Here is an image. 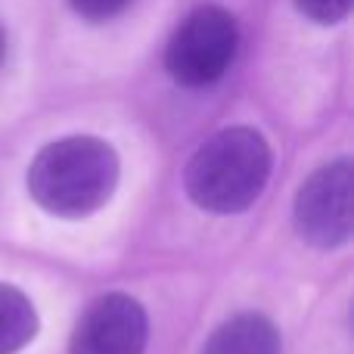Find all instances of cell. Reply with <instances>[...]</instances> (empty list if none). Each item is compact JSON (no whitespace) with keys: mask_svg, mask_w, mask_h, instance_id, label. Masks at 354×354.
<instances>
[{"mask_svg":"<svg viewBox=\"0 0 354 354\" xmlns=\"http://www.w3.org/2000/svg\"><path fill=\"white\" fill-rule=\"evenodd\" d=\"M122 162L112 143L91 134L53 140L31 159L28 193L47 214L81 221L112 199Z\"/></svg>","mask_w":354,"mask_h":354,"instance_id":"6da1fadb","label":"cell"},{"mask_svg":"<svg viewBox=\"0 0 354 354\" xmlns=\"http://www.w3.org/2000/svg\"><path fill=\"white\" fill-rule=\"evenodd\" d=\"M274 171V149L261 131L236 124L212 134L183 171L187 196L212 214H239L264 193Z\"/></svg>","mask_w":354,"mask_h":354,"instance_id":"7a4b0ae2","label":"cell"},{"mask_svg":"<svg viewBox=\"0 0 354 354\" xmlns=\"http://www.w3.org/2000/svg\"><path fill=\"white\" fill-rule=\"evenodd\" d=\"M239 53V22L218 3L196 6L165 44V72L187 91L212 87L230 72Z\"/></svg>","mask_w":354,"mask_h":354,"instance_id":"3957f363","label":"cell"},{"mask_svg":"<svg viewBox=\"0 0 354 354\" xmlns=\"http://www.w3.org/2000/svg\"><path fill=\"white\" fill-rule=\"evenodd\" d=\"M295 230L314 249H339L354 230V171L348 159L320 165L295 193Z\"/></svg>","mask_w":354,"mask_h":354,"instance_id":"277c9868","label":"cell"},{"mask_svg":"<svg viewBox=\"0 0 354 354\" xmlns=\"http://www.w3.org/2000/svg\"><path fill=\"white\" fill-rule=\"evenodd\" d=\"M149 320L137 299L124 292L100 295L87 305L72 333V354H143Z\"/></svg>","mask_w":354,"mask_h":354,"instance_id":"5b68a950","label":"cell"},{"mask_svg":"<svg viewBox=\"0 0 354 354\" xmlns=\"http://www.w3.org/2000/svg\"><path fill=\"white\" fill-rule=\"evenodd\" d=\"M280 330L264 314H236L208 336L202 354H280Z\"/></svg>","mask_w":354,"mask_h":354,"instance_id":"8992f818","label":"cell"},{"mask_svg":"<svg viewBox=\"0 0 354 354\" xmlns=\"http://www.w3.org/2000/svg\"><path fill=\"white\" fill-rule=\"evenodd\" d=\"M41 330L37 311L22 289L0 283V354H19Z\"/></svg>","mask_w":354,"mask_h":354,"instance_id":"52a82bcc","label":"cell"},{"mask_svg":"<svg viewBox=\"0 0 354 354\" xmlns=\"http://www.w3.org/2000/svg\"><path fill=\"white\" fill-rule=\"evenodd\" d=\"M292 3L314 25H339L348 19L354 0H292Z\"/></svg>","mask_w":354,"mask_h":354,"instance_id":"ba28073f","label":"cell"},{"mask_svg":"<svg viewBox=\"0 0 354 354\" xmlns=\"http://www.w3.org/2000/svg\"><path fill=\"white\" fill-rule=\"evenodd\" d=\"M131 3H134V0H68V6H72L75 16L84 19V22H91V25L112 22V19L122 16Z\"/></svg>","mask_w":354,"mask_h":354,"instance_id":"9c48e42d","label":"cell"},{"mask_svg":"<svg viewBox=\"0 0 354 354\" xmlns=\"http://www.w3.org/2000/svg\"><path fill=\"white\" fill-rule=\"evenodd\" d=\"M3 59H6V31L0 25V66H3Z\"/></svg>","mask_w":354,"mask_h":354,"instance_id":"30bf717a","label":"cell"}]
</instances>
